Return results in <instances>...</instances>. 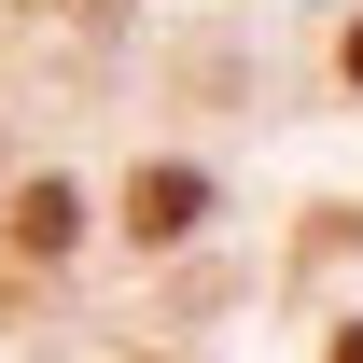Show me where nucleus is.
<instances>
[{
    "label": "nucleus",
    "instance_id": "f257e3e1",
    "mask_svg": "<svg viewBox=\"0 0 363 363\" xmlns=\"http://www.w3.org/2000/svg\"><path fill=\"white\" fill-rule=\"evenodd\" d=\"M196 210H210L196 168H140L126 182V238H140V252H154V238H196Z\"/></svg>",
    "mask_w": 363,
    "mask_h": 363
},
{
    "label": "nucleus",
    "instance_id": "f03ea898",
    "mask_svg": "<svg viewBox=\"0 0 363 363\" xmlns=\"http://www.w3.org/2000/svg\"><path fill=\"white\" fill-rule=\"evenodd\" d=\"M14 238H28V252H70V182H28V196H14Z\"/></svg>",
    "mask_w": 363,
    "mask_h": 363
},
{
    "label": "nucleus",
    "instance_id": "7ed1b4c3",
    "mask_svg": "<svg viewBox=\"0 0 363 363\" xmlns=\"http://www.w3.org/2000/svg\"><path fill=\"white\" fill-rule=\"evenodd\" d=\"M335 363H363V321H350V335H335Z\"/></svg>",
    "mask_w": 363,
    "mask_h": 363
},
{
    "label": "nucleus",
    "instance_id": "20e7f679",
    "mask_svg": "<svg viewBox=\"0 0 363 363\" xmlns=\"http://www.w3.org/2000/svg\"><path fill=\"white\" fill-rule=\"evenodd\" d=\"M350 84H363V28H350Z\"/></svg>",
    "mask_w": 363,
    "mask_h": 363
}]
</instances>
